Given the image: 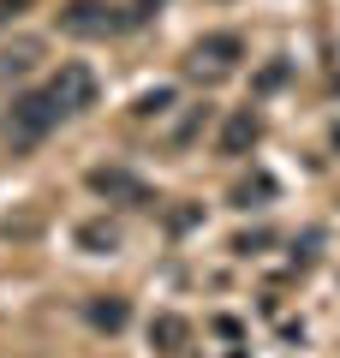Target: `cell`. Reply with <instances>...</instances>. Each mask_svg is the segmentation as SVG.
Returning a JSON list of instances; mask_svg holds the SVG:
<instances>
[{
    "label": "cell",
    "mask_w": 340,
    "mask_h": 358,
    "mask_svg": "<svg viewBox=\"0 0 340 358\" xmlns=\"http://www.w3.org/2000/svg\"><path fill=\"white\" fill-rule=\"evenodd\" d=\"M269 192H275V185H269V179H257V185H239V192H233V203L251 209V197H269Z\"/></svg>",
    "instance_id": "7c38bea8"
},
{
    "label": "cell",
    "mask_w": 340,
    "mask_h": 358,
    "mask_svg": "<svg viewBox=\"0 0 340 358\" xmlns=\"http://www.w3.org/2000/svg\"><path fill=\"white\" fill-rule=\"evenodd\" d=\"M155 334H162V341H185V322H179V317H162V322H155Z\"/></svg>",
    "instance_id": "4fadbf2b"
},
{
    "label": "cell",
    "mask_w": 340,
    "mask_h": 358,
    "mask_svg": "<svg viewBox=\"0 0 340 358\" xmlns=\"http://www.w3.org/2000/svg\"><path fill=\"white\" fill-rule=\"evenodd\" d=\"M143 24L138 13H126V6H108V0H72V6H60V30L78 42H101V36H120V30Z\"/></svg>",
    "instance_id": "7a4b0ae2"
},
{
    "label": "cell",
    "mask_w": 340,
    "mask_h": 358,
    "mask_svg": "<svg viewBox=\"0 0 340 358\" xmlns=\"http://www.w3.org/2000/svg\"><path fill=\"white\" fill-rule=\"evenodd\" d=\"M245 60V42L233 36V30H215V36H197V48H191V72H209V78H227L233 66Z\"/></svg>",
    "instance_id": "277c9868"
},
{
    "label": "cell",
    "mask_w": 340,
    "mask_h": 358,
    "mask_svg": "<svg viewBox=\"0 0 340 358\" xmlns=\"http://www.w3.org/2000/svg\"><path fill=\"white\" fill-rule=\"evenodd\" d=\"M203 126H209V102H203V108H191V120H185V126H173V143H179V150H185V143L197 138Z\"/></svg>",
    "instance_id": "8fae6325"
},
{
    "label": "cell",
    "mask_w": 340,
    "mask_h": 358,
    "mask_svg": "<svg viewBox=\"0 0 340 358\" xmlns=\"http://www.w3.org/2000/svg\"><path fill=\"white\" fill-rule=\"evenodd\" d=\"M90 192L108 197V203H126V209L150 203V185H143L138 173H126V167H90Z\"/></svg>",
    "instance_id": "5b68a950"
},
{
    "label": "cell",
    "mask_w": 340,
    "mask_h": 358,
    "mask_svg": "<svg viewBox=\"0 0 340 358\" xmlns=\"http://www.w3.org/2000/svg\"><path fill=\"white\" fill-rule=\"evenodd\" d=\"M42 60V36H18L0 48V84H18V78H30Z\"/></svg>",
    "instance_id": "52a82bcc"
},
{
    "label": "cell",
    "mask_w": 340,
    "mask_h": 358,
    "mask_svg": "<svg viewBox=\"0 0 340 358\" xmlns=\"http://www.w3.org/2000/svg\"><path fill=\"white\" fill-rule=\"evenodd\" d=\"M48 90H54V102L66 108V120H72V114H90V108H96V96H101L96 72H90L84 60H66L60 72L48 78Z\"/></svg>",
    "instance_id": "3957f363"
},
{
    "label": "cell",
    "mask_w": 340,
    "mask_h": 358,
    "mask_svg": "<svg viewBox=\"0 0 340 358\" xmlns=\"http://www.w3.org/2000/svg\"><path fill=\"white\" fill-rule=\"evenodd\" d=\"M78 245H84L90 257H108V251H120V227H113V221H84V227H78Z\"/></svg>",
    "instance_id": "ba28073f"
},
{
    "label": "cell",
    "mask_w": 340,
    "mask_h": 358,
    "mask_svg": "<svg viewBox=\"0 0 340 358\" xmlns=\"http://www.w3.org/2000/svg\"><path fill=\"white\" fill-rule=\"evenodd\" d=\"M126 317H132L126 299H108V305L96 299V305H90V322H96V329H126Z\"/></svg>",
    "instance_id": "9c48e42d"
},
{
    "label": "cell",
    "mask_w": 340,
    "mask_h": 358,
    "mask_svg": "<svg viewBox=\"0 0 340 358\" xmlns=\"http://www.w3.org/2000/svg\"><path fill=\"white\" fill-rule=\"evenodd\" d=\"M257 138H263V114H257V108H239V114H227L215 150H221V155H251Z\"/></svg>",
    "instance_id": "8992f818"
},
{
    "label": "cell",
    "mask_w": 340,
    "mask_h": 358,
    "mask_svg": "<svg viewBox=\"0 0 340 358\" xmlns=\"http://www.w3.org/2000/svg\"><path fill=\"white\" fill-rule=\"evenodd\" d=\"M60 120H66V108L54 102V90L42 84V90H24V96H13V108H6V143L13 150H36V143H48L54 131H60Z\"/></svg>",
    "instance_id": "6da1fadb"
},
{
    "label": "cell",
    "mask_w": 340,
    "mask_h": 358,
    "mask_svg": "<svg viewBox=\"0 0 340 358\" xmlns=\"http://www.w3.org/2000/svg\"><path fill=\"white\" fill-rule=\"evenodd\" d=\"M162 114H173V90H150V96H138V120H162Z\"/></svg>",
    "instance_id": "30bf717a"
},
{
    "label": "cell",
    "mask_w": 340,
    "mask_h": 358,
    "mask_svg": "<svg viewBox=\"0 0 340 358\" xmlns=\"http://www.w3.org/2000/svg\"><path fill=\"white\" fill-rule=\"evenodd\" d=\"M18 13H30V0H0V30L13 24V18H18Z\"/></svg>",
    "instance_id": "5bb4252c"
}]
</instances>
